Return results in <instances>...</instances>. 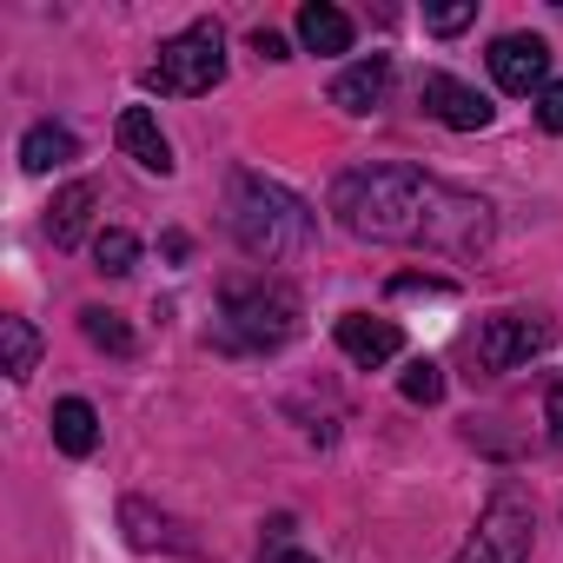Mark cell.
Here are the masks:
<instances>
[{
	"label": "cell",
	"instance_id": "6da1fadb",
	"mask_svg": "<svg viewBox=\"0 0 563 563\" xmlns=\"http://www.w3.org/2000/svg\"><path fill=\"white\" fill-rule=\"evenodd\" d=\"M332 212L345 232L378 245H431V252H484L490 245V206L477 192H457L418 166H358L332 186Z\"/></svg>",
	"mask_w": 563,
	"mask_h": 563
},
{
	"label": "cell",
	"instance_id": "7a4b0ae2",
	"mask_svg": "<svg viewBox=\"0 0 563 563\" xmlns=\"http://www.w3.org/2000/svg\"><path fill=\"white\" fill-rule=\"evenodd\" d=\"M312 232H319V219L299 192H286L278 179H258V173L232 179V239H239L245 258L286 265V258L312 252Z\"/></svg>",
	"mask_w": 563,
	"mask_h": 563
},
{
	"label": "cell",
	"instance_id": "3957f363",
	"mask_svg": "<svg viewBox=\"0 0 563 563\" xmlns=\"http://www.w3.org/2000/svg\"><path fill=\"white\" fill-rule=\"evenodd\" d=\"M219 319H225V339L245 345V352H278L292 332H299V292L286 278H265V272H239L219 286Z\"/></svg>",
	"mask_w": 563,
	"mask_h": 563
},
{
	"label": "cell",
	"instance_id": "277c9868",
	"mask_svg": "<svg viewBox=\"0 0 563 563\" xmlns=\"http://www.w3.org/2000/svg\"><path fill=\"white\" fill-rule=\"evenodd\" d=\"M219 80H225V34H219V21H192V27L173 34V41L159 47V60L146 67V87H153V93H179V100L212 93Z\"/></svg>",
	"mask_w": 563,
	"mask_h": 563
},
{
	"label": "cell",
	"instance_id": "5b68a950",
	"mask_svg": "<svg viewBox=\"0 0 563 563\" xmlns=\"http://www.w3.org/2000/svg\"><path fill=\"white\" fill-rule=\"evenodd\" d=\"M530 530H537L530 497L517 484H497L490 504H484V517H477V530H471V543L451 563H523L530 556Z\"/></svg>",
	"mask_w": 563,
	"mask_h": 563
},
{
	"label": "cell",
	"instance_id": "8992f818",
	"mask_svg": "<svg viewBox=\"0 0 563 563\" xmlns=\"http://www.w3.org/2000/svg\"><path fill=\"white\" fill-rule=\"evenodd\" d=\"M550 319L543 312H490L484 325H477V339H471V352H477V365L484 372H517V365H530L543 345H550Z\"/></svg>",
	"mask_w": 563,
	"mask_h": 563
},
{
	"label": "cell",
	"instance_id": "52a82bcc",
	"mask_svg": "<svg viewBox=\"0 0 563 563\" xmlns=\"http://www.w3.org/2000/svg\"><path fill=\"white\" fill-rule=\"evenodd\" d=\"M490 80L504 93H543L550 87V47L537 34H504L490 41Z\"/></svg>",
	"mask_w": 563,
	"mask_h": 563
},
{
	"label": "cell",
	"instance_id": "ba28073f",
	"mask_svg": "<svg viewBox=\"0 0 563 563\" xmlns=\"http://www.w3.org/2000/svg\"><path fill=\"white\" fill-rule=\"evenodd\" d=\"M418 100H424V113L444 120L451 133H477V126H490V100H484L477 87H464L457 74H424V80H418Z\"/></svg>",
	"mask_w": 563,
	"mask_h": 563
},
{
	"label": "cell",
	"instance_id": "9c48e42d",
	"mask_svg": "<svg viewBox=\"0 0 563 563\" xmlns=\"http://www.w3.org/2000/svg\"><path fill=\"white\" fill-rule=\"evenodd\" d=\"M339 352H345L352 365L378 372V365H391V358L405 352V332H398L391 319H372V312H345V319H339Z\"/></svg>",
	"mask_w": 563,
	"mask_h": 563
},
{
	"label": "cell",
	"instance_id": "30bf717a",
	"mask_svg": "<svg viewBox=\"0 0 563 563\" xmlns=\"http://www.w3.org/2000/svg\"><path fill=\"white\" fill-rule=\"evenodd\" d=\"M113 140H120V153L133 159V166H146V173H173V146H166V133H159V120L146 113V107H126L120 120H113Z\"/></svg>",
	"mask_w": 563,
	"mask_h": 563
},
{
	"label": "cell",
	"instance_id": "8fae6325",
	"mask_svg": "<svg viewBox=\"0 0 563 563\" xmlns=\"http://www.w3.org/2000/svg\"><path fill=\"white\" fill-rule=\"evenodd\" d=\"M385 93H391V60L385 54H365L358 67H345L332 80V107H345V113H372V107H385Z\"/></svg>",
	"mask_w": 563,
	"mask_h": 563
},
{
	"label": "cell",
	"instance_id": "7c38bea8",
	"mask_svg": "<svg viewBox=\"0 0 563 563\" xmlns=\"http://www.w3.org/2000/svg\"><path fill=\"white\" fill-rule=\"evenodd\" d=\"M93 206H100V192H93L87 179H74V186H60V192H54V206H47V232H54V245H60V252H74V245L87 239Z\"/></svg>",
	"mask_w": 563,
	"mask_h": 563
},
{
	"label": "cell",
	"instance_id": "4fadbf2b",
	"mask_svg": "<svg viewBox=\"0 0 563 563\" xmlns=\"http://www.w3.org/2000/svg\"><path fill=\"white\" fill-rule=\"evenodd\" d=\"M299 41H306V54H352V14H339L332 0H306Z\"/></svg>",
	"mask_w": 563,
	"mask_h": 563
},
{
	"label": "cell",
	"instance_id": "5bb4252c",
	"mask_svg": "<svg viewBox=\"0 0 563 563\" xmlns=\"http://www.w3.org/2000/svg\"><path fill=\"white\" fill-rule=\"evenodd\" d=\"M74 159H80V140L67 126H54V120L27 126V140H21V166L27 173H54V166H74Z\"/></svg>",
	"mask_w": 563,
	"mask_h": 563
},
{
	"label": "cell",
	"instance_id": "9a60e30c",
	"mask_svg": "<svg viewBox=\"0 0 563 563\" xmlns=\"http://www.w3.org/2000/svg\"><path fill=\"white\" fill-rule=\"evenodd\" d=\"M54 444H60L67 457H93V444H100V411H93L87 398H60V405H54Z\"/></svg>",
	"mask_w": 563,
	"mask_h": 563
},
{
	"label": "cell",
	"instance_id": "2e32d148",
	"mask_svg": "<svg viewBox=\"0 0 563 563\" xmlns=\"http://www.w3.org/2000/svg\"><path fill=\"white\" fill-rule=\"evenodd\" d=\"M41 365V332L27 319H0V372L8 378H27Z\"/></svg>",
	"mask_w": 563,
	"mask_h": 563
},
{
	"label": "cell",
	"instance_id": "e0dca14e",
	"mask_svg": "<svg viewBox=\"0 0 563 563\" xmlns=\"http://www.w3.org/2000/svg\"><path fill=\"white\" fill-rule=\"evenodd\" d=\"M80 332H87L100 352H113V358L133 352V325H126L120 312H107V306H87V312H80Z\"/></svg>",
	"mask_w": 563,
	"mask_h": 563
},
{
	"label": "cell",
	"instance_id": "ac0fdd59",
	"mask_svg": "<svg viewBox=\"0 0 563 563\" xmlns=\"http://www.w3.org/2000/svg\"><path fill=\"white\" fill-rule=\"evenodd\" d=\"M93 265H100V272H113V278H126V272L140 265V239H133V232H120V225H113V232H100V239H93Z\"/></svg>",
	"mask_w": 563,
	"mask_h": 563
},
{
	"label": "cell",
	"instance_id": "d6986e66",
	"mask_svg": "<svg viewBox=\"0 0 563 563\" xmlns=\"http://www.w3.org/2000/svg\"><path fill=\"white\" fill-rule=\"evenodd\" d=\"M405 398H411V405H438V398H444V372H438L431 358H411V365H405Z\"/></svg>",
	"mask_w": 563,
	"mask_h": 563
},
{
	"label": "cell",
	"instance_id": "ffe728a7",
	"mask_svg": "<svg viewBox=\"0 0 563 563\" xmlns=\"http://www.w3.org/2000/svg\"><path fill=\"white\" fill-rule=\"evenodd\" d=\"M471 21H477L471 0H457V8H424V27H431V34H464Z\"/></svg>",
	"mask_w": 563,
	"mask_h": 563
},
{
	"label": "cell",
	"instance_id": "44dd1931",
	"mask_svg": "<svg viewBox=\"0 0 563 563\" xmlns=\"http://www.w3.org/2000/svg\"><path fill=\"white\" fill-rule=\"evenodd\" d=\"M537 126H543V133H563V80H550V87L537 93Z\"/></svg>",
	"mask_w": 563,
	"mask_h": 563
},
{
	"label": "cell",
	"instance_id": "7402d4cb",
	"mask_svg": "<svg viewBox=\"0 0 563 563\" xmlns=\"http://www.w3.org/2000/svg\"><path fill=\"white\" fill-rule=\"evenodd\" d=\"M252 54H258V60H292L286 34H272V27H258V34H252Z\"/></svg>",
	"mask_w": 563,
	"mask_h": 563
},
{
	"label": "cell",
	"instance_id": "603a6c76",
	"mask_svg": "<svg viewBox=\"0 0 563 563\" xmlns=\"http://www.w3.org/2000/svg\"><path fill=\"white\" fill-rule=\"evenodd\" d=\"M391 292H398V299H418V292H431V299H444L451 286H444V278H391Z\"/></svg>",
	"mask_w": 563,
	"mask_h": 563
},
{
	"label": "cell",
	"instance_id": "cb8c5ba5",
	"mask_svg": "<svg viewBox=\"0 0 563 563\" xmlns=\"http://www.w3.org/2000/svg\"><path fill=\"white\" fill-rule=\"evenodd\" d=\"M543 424H550V438L563 444V385H550V391H543Z\"/></svg>",
	"mask_w": 563,
	"mask_h": 563
},
{
	"label": "cell",
	"instance_id": "d4e9b609",
	"mask_svg": "<svg viewBox=\"0 0 563 563\" xmlns=\"http://www.w3.org/2000/svg\"><path fill=\"white\" fill-rule=\"evenodd\" d=\"M265 563H319V556L292 550V537H272V543H265Z\"/></svg>",
	"mask_w": 563,
	"mask_h": 563
}]
</instances>
